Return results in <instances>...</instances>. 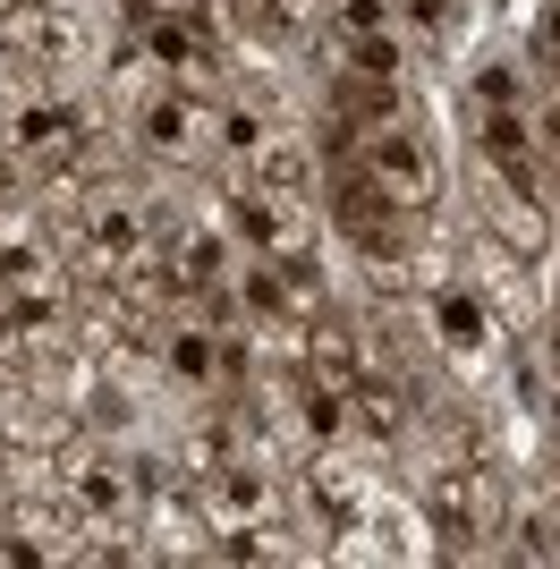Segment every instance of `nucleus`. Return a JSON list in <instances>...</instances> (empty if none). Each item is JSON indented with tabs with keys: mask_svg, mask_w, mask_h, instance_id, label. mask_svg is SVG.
I'll return each instance as SVG.
<instances>
[{
	"mask_svg": "<svg viewBox=\"0 0 560 569\" xmlns=\"http://www.w3.org/2000/svg\"><path fill=\"white\" fill-rule=\"evenodd\" d=\"M0 153L18 170H77L93 153V119L86 102L69 94V77H43L0 51Z\"/></svg>",
	"mask_w": 560,
	"mask_h": 569,
	"instance_id": "1",
	"label": "nucleus"
},
{
	"mask_svg": "<svg viewBox=\"0 0 560 569\" xmlns=\"http://www.w3.org/2000/svg\"><path fill=\"white\" fill-rule=\"evenodd\" d=\"M119 94H128V137H137L153 162L196 170V162L221 153V102L187 94V86H170V77H153V69H137V43L119 51Z\"/></svg>",
	"mask_w": 560,
	"mask_h": 569,
	"instance_id": "2",
	"label": "nucleus"
},
{
	"mask_svg": "<svg viewBox=\"0 0 560 569\" xmlns=\"http://www.w3.org/2000/svg\"><path fill=\"white\" fill-rule=\"evenodd\" d=\"M331 162H349L373 196H391L408 213H433V204H442V153H433V137H424L408 111L382 119V128H340V119H331Z\"/></svg>",
	"mask_w": 560,
	"mask_h": 569,
	"instance_id": "3",
	"label": "nucleus"
},
{
	"mask_svg": "<svg viewBox=\"0 0 560 569\" xmlns=\"http://www.w3.org/2000/svg\"><path fill=\"white\" fill-rule=\"evenodd\" d=\"M128 43L153 77L187 86V94H221L230 86V43L204 9H162V0H128Z\"/></svg>",
	"mask_w": 560,
	"mask_h": 569,
	"instance_id": "4",
	"label": "nucleus"
},
{
	"mask_svg": "<svg viewBox=\"0 0 560 569\" xmlns=\"http://www.w3.org/2000/svg\"><path fill=\"white\" fill-rule=\"evenodd\" d=\"M221 153L238 162V179L256 188H280V196H314L323 188V162L306 153V137L289 119L256 111V102H221Z\"/></svg>",
	"mask_w": 560,
	"mask_h": 569,
	"instance_id": "5",
	"label": "nucleus"
},
{
	"mask_svg": "<svg viewBox=\"0 0 560 569\" xmlns=\"http://www.w3.org/2000/svg\"><path fill=\"white\" fill-rule=\"evenodd\" d=\"M417 298H424V323H433V349H442L459 375H484L492 357H501V332H510V315L492 307V298L467 281V272H433Z\"/></svg>",
	"mask_w": 560,
	"mask_h": 569,
	"instance_id": "6",
	"label": "nucleus"
},
{
	"mask_svg": "<svg viewBox=\"0 0 560 569\" xmlns=\"http://www.w3.org/2000/svg\"><path fill=\"white\" fill-rule=\"evenodd\" d=\"M230 221H238V238H247V256H263V263H314V204H306V196L230 179Z\"/></svg>",
	"mask_w": 560,
	"mask_h": 569,
	"instance_id": "7",
	"label": "nucleus"
},
{
	"mask_svg": "<svg viewBox=\"0 0 560 569\" xmlns=\"http://www.w3.org/2000/svg\"><path fill=\"white\" fill-rule=\"evenodd\" d=\"M0 51L43 77H77L86 26H77V9H51V0H0Z\"/></svg>",
	"mask_w": 560,
	"mask_h": 569,
	"instance_id": "8",
	"label": "nucleus"
},
{
	"mask_svg": "<svg viewBox=\"0 0 560 569\" xmlns=\"http://www.w3.org/2000/svg\"><path fill=\"white\" fill-rule=\"evenodd\" d=\"M298 501L314 510V527L349 536V527L373 510V476L349 459V442H314V451L298 459Z\"/></svg>",
	"mask_w": 560,
	"mask_h": 569,
	"instance_id": "9",
	"label": "nucleus"
},
{
	"mask_svg": "<svg viewBox=\"0 0 560 569\" xmlns=\"http://www.w3.org/2000/svg\"><path fill=\"white\" fill-rule=\"evenodd\" d=\"M476 221H484L492 238H510L527 263L552 256V204H543V196H527V188H510V179H501V170H484V162H476Z\"/></svg>",
	"mask_w": 560,
	"mask_h": 569,
	"instance_id": "10",
	"label": "nucleus"
},
{
	"mask_svg": "<svg viewBox=\"0 0 560 569\" xmlns=\"http://www.w3.org/2000/svg\"><path fill=\"white\" fill-rule=\"evenodd\" d=\"M459 272L484 289V298L510 315V323H518V315H536V263L518 256L510 238H492L484 221H476V238H467V263H459Z\"/></svg>",
	"mask_w": 560,
	"mask_h": 569,
	"instance_id": "11",
	"label": "nucleus"
},
{
	"mask_svg": "<svg viewBox=\"0 0 560 569\" xmlns=\"http://www.w3.org/2000/svg\"><path fill=\"white\" fill-rule=\"evenodd\" d=\"M399 9H408V26H417L433 51H459L467 34L492 18V0H399Z\"/></svg>",
	"mask_w": 560,
	"mask_h": 569,
	"instance_id": "12",
	"label": "nucleus"
},
{
	"mask_svg": "<svg viewBox=\"0 0 560 569\" xmlns=\"http://www.w3.org/2000/svg\"><path fill=\"white\" fill-rule=\"evenodd\" d=\"M34 357H43V340L26 332V315L9 307V289H0V382H26V375H34Z\"/></svg>",
	"mask_w": 560,
	"mask_h": 569,
	"instance_id": "13",
	"label": "nucleus"
},
{
	"mask_svg": "<svg viewBox=\"0 0 560 569\" xmlns=\"http://www.w3.org/2000/svg\"><path fill=\"white\" fill-rule=\"evenodd\" d=\"M536 69H543V86L560 94V0L536 9Z\"/></svg>",
	"mask_w": 560,
	"mask_h": 569,
	"instance_id": "14",
	"label": "nucleus"
},
{
	"mask_svg": "<svg viewBox=\"0 0 560 569\" xmlns=\"http://www.w3.org/2000/svg\"><path fill=\"white\" fill-rule=\"evenodd\" d=\"M263 18H280V26H306V18H323V0H263Z\"/></svg>",
	"mask_w": 560,
	"mask_h": 569,
	"instance_id": "15",
	"label": "nucleus"
},
{
	"mask_svg": "<svg viewBox=\"0 0 560 569\" xmlns=\"http://www.w3.org/2000/svg\"><path fill=\"white\" fill-rule=\"evenodd\" d=\"M543 162H552V213H560V153H543Z\"/></svg>",
	"mask_w": 560,
	"mask_h": 569,
	"instance_id": "16",
	"label": "nucleus"
}]
</instances>
